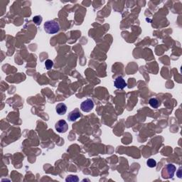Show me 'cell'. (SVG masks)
I'll return each mask as SVG.
<instances>
[{"label":"cell","instance_id":"1","mask_svg":"<svg viewBox=\"0 0 182 182\" xmlns=\"http://www.w3.org/2000/svg\"><path fill=\"white\" fill-rule=\"evenodd\" d=\"M45 32L49 34H56L59 31V24L54 20H49L46 22L44 25Z\"/></svg>","mask_w":182,"mask_h":182},{"label":"cell","instance_id":"2","mask_svg":"<svg viewBox=\"0 0 182 182\" xmlns=\"http://www.w3.org/2000/svg\"><path fill=\"white\" fill-rule=\"evenodd\" d=\"M175 171H176V166L174 164H167L163 169V177L164 178H172L174 176Z\"/></svg>","mask_w":182,"mask_h":182},{"label":"cell","instance_id":"3","mask_svg":"<svg viewBox=\"0 0 182 182\" xmlns=\"http://www.w3.org/2000/svg\"><path fill=\"white\" fill-rule=\"evenodd\" d=\"M55 129L60 133L65 132L68 129V125L67 122H65L64 119H60L55 123Z\"/></svg>","mask_w":182,"mask_h":182},{"label":"cell","instance_id":"4","mask_svg":"<svg viewBox=\"0 0 182 182\" xmlns=\"http://www.w3.org/2000/svg\"><path fill=\"white\" fill-rule=\"evenodd\" d=\"M94 107V103L91 99H87L83 101L81 105V109L83 112H88L93 110Z\"/></svg>","mask_w":182,"mask_h":182},{"label":"cell","instance_id":"5","mask_svg":"<svg viewBox=\"0 0 182 182\" xmlns=\"http://www.w3.org/2000/svg\"><path fill=\"white\" fill-rule=\"evenodd\" d=\"M114 85H115V88L122 90L127 86V83L125 82V81H124L122 77L119 76V77H117V78L115 80Z\"/></svg>","mask_w":182,"mask_h":182},{"label":"cell","instance_id":"6","mask_svg":"<svg viewBox=\"0 0 182 182\" xmlns=\"http://www.w3.org/2000/svg\"><path fill=\"white\" fill-rule=\"evenodd\" d=\"M81 112H80L78 109H75V110L71 111V112L68 114V120L70 121V122H74L76 119H78L79 117H81Z\"/></svg>","mask_w":182,"mask_h":182},{"label":"cell","instance_id":"7","mask_svg":"<svg viewBox=\"0 0 182 182\" xmlns=\"http://www.w3.org/2000/svg\"><path fill=\"white\" fill-rule=\"evenodd\" d=\"M56 112L60 115H63L65 114L67 111V106L64 103H59L55 107Z\"/></svg>","mask_w":182,"mask_h":182},{"label":"cell","instance_id":"8","mask_svg":"<svg viewBox=\"0 0 182 182\" xmlns=\"http://www.w3.org/2000/svg\"><path fill=\"white\" fill-rule=\"evenodd\" d=\"M150 106L152 107L153 108H158L159 105H160V102L159 101L157 98H151L149 101Z\"/></svg>","mask_w":182,"mask_h":182},{"label":"cell","instance_id":"9","mask_svg":"<svg viewBox=\"0 0 182 182\" xmlns=\"http://www.w3.org/2000/svg\"><path fill=\"white\" fill-rule=\"evenodd\" d=\"M79 178L77 176H73V175H70V176H68V177L65 178V181L67 182L70 181V182H76V181H78Z\"/></svg>","mask_w":182,"mask_h":182},{"label":"cell","instance_id":"10","mask_svg":"<svg viewBox=\"0 0 182 182\" xmlns=\"http://www.w3.org/2000/svg\"><path fill=\"white\" fill-rule=\"evenodd\" d=\"M147 166H149V167L153 168V167H155V166H157V162H156V161L155 160V159H148V160H147Z\"/></svg>","mask_w":182,"mask_h":182},{"label":"cell","instance_id":"11","mask_svg":"<svg viewBox=\"0 0 182 182\" xmlns=\"http://www.w3.org/2000/svg\"><path fill=\"white\" fill-rule=\"evenodd\" d=\"M53 66V60L48 59L45 61V67L47 70H50V69L52 68V67Z\"/></svg>","mask_w":182,"mask_h":182},{"label":"cell","instance_id":"12","mask_svg":"<svg viewBox=\"0 0 182 182\" xmlns=\"http://www.w3.org/2000/svg\"><path fill=\"white\" fill-rule=\"evenodd\" d=\"M42 20H43L42 17H41V16H39V15L35 16L34 17V19H33V21H34V22L36 24V25H40L41 22H42Z\"/></svg>","mask_w":182,"mask_h":182},{"label":"cell","instance_id":"13","mask_svg":"<svg viewBox=\"0 0 182 182\" xmlns=\"http://www.w3.org/2000/svg\"><path fill=\"white\" fill-rule=\"evenodd\" d=\"M181 167H180V168H179V169H178V178H181Z\"/></svg>","mask_w":182,"mask_h":182}]
</instances>
